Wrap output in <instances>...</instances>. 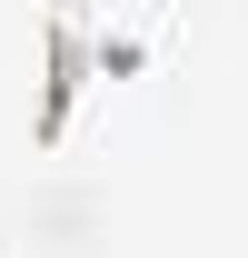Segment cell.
Instances as JSON below:
<instances>
[{"label":"cell","instance_id":"6da1fadb","mask_svg":"<svg viewBox=\"0 0 248 258\" xmlns=\"http://www.w3.org/2000/svg\"><path fill=\"white\" fill-rule=\"evenodd\" d=\"M139 60H149V50H139V40H109L90 0H40V109H30V149H60L80 90L109 80V70H139Z\"/></svg>","mask_w":248,"mask_h":258}]
</instances>
